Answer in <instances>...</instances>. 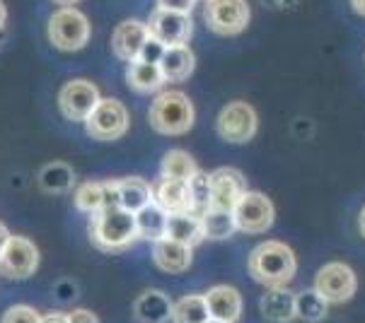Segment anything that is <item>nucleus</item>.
<instances>
[{
	"label": "nucleus",
	"instance_id": "obj_1",
	"mask_svg": "<svg viewBox=\"0 0 365 323\" xmlns=\"http://www.w3.org/2000/svg\"><path fill=\"white\" fill-rule=\"evenodd\" d=\"M295 253L281 241H264L250 256V275L266 287H283L295 275Z\"/></svg>",
	"mask_w": 365,
	"mask_h": 323
},
{
	"label": "nucleus",
	"instance_id": "obj_2",
	"mask_svg": "<svg viewBox=\"0 0 365 323\" xmlns=\"http://www.w3.org/2000/svg\"><path fill=\"white\" fill-rule=\"evenodd\" d=\"M90 237L102 251H123L138 239L135 234V215L121 205H109L95 213L90 225Z\"/></svg>",
	"mask_w": 365,
	"mask_h": 323
},
{
	"label": "nucleus",
	"instance_id": "obj_3",
	"mask_svg": "<svg viewBox=\"0 0 365 323\" xmlns=\"http://www.w3.org/2000/svg\"><path fill=\"white\" fill-rule=\"evenodd\" d=\"M150 126L163 135H182L194 126V107L184 92H163L150 104Z\"/></svg>",
	"mask_w": 365,
	"mask_h": 323
},
{
	"label": "nucleus",
	"instance_id": "obj_4",
	"mask_svg": "<svg viewBox=\"0 0 365 323\" xmlns=\"http://www.w3.org/2000/svg\"><path fill=\"white\" fill-rule=\"evenodd\" d=\"M48 39L58 51H80L90 41V22L76 8H61L48 20Z\"/></svg>",
	"mask_w": 365,
	"mask_h": 323
},
{
	"label": "nucleus",
	"instance_id": "obj_5",
	"mask_svg": "<svg viewBox=\"0 0 365 323\" xmlns=\"http://www.w3.org/2000/svg\"><path fill=\"white\" fill-rule=\"evenodd\" d=\"M203 17H206L210 32L220 36H235L247 29L252 12L247 0H206Z\"/></svg>",
	"mask_w": 365,
	"mask_h": 323
},
{
	"label": "nucleus",
	"instance_id": "obj_6",
	"mask_svg": "<svg viewBox=\"0 0 365 323\" xmlns=\"http://www.w3.org/2000/svg\"><path fill=\"white\" fill-rule=\"evenodd\" d=\"M85 128L95 140L111 142L128 130V111L119 99H100V104L85 119Z\"/></svg>",
	"mask_w": 365,
	"mask_h": 323
},
{
	"label": "nucleus",
	"instance_id": "obj_7",
	"mask_svg": "<svg viewBox=\"0 0 365 323\" xmlns=\"http://www.w3.org/2000/svg\"><path fill=\"white\" fill-rule=\"evenodd\" d=\"M257 126H259L257 111L247 102H232V104H227V107H222V111L218 114V121H215L218 135L225 142H232V145L250 142L255 138Z\"/></svg>",
	"mask_w": 365,
	"mask_h": 323
},
{
	"label": "nucleus",
	"instance_id": "obj_8",
	"mask_svg": "<svg viewBox=\"0 0 365 323\" xmlns=\"http://www.w3.org/2000/svg\"><path fill=\"white\" fill-rule=\"evenodd\" d=\"M232 215H235V225H237V229H242L247 234L266 232L276 220L274 203H271L264 194H257V191H245V196L240 198L237 205H235Z\"/></svg>",
	"mask_w": 365,
	"mask_h": 323
},
{
	"label": "nucleus",
	"instance_id": "obj_9",
	"mask_svg": "<svg viewBox=\"0 0 365 323\" xmlns=\"http://www.w3.org/2000/svg\"><path fill=\"white\" fill-rule=\"evenodd\" d=\"M39 265V248L24 237H10L0 253V275L8 280H24Z\"/></svg>",
	"mask_w": 365,
	"mask_h": 323
},
{
	"label": "nucleus",
	"instance_id": "obj_10",
	"mask_svg": "<svg viewBox=\"0 0 365 323\" xmlns=\"http://www.w3.org/2000/svg\"><path fill=\"white\" fill-rule=\"evenodd\" d=\"M100 90L88 80H71L61 87L58 95V109L68 121L80 123L92 114V109L100 104Z\"/></svg>",
	"mask_w": 365,
	"mask_h": 323
},
{
	"label": "nucleus",
	"instance_id": "obj_11",
	"mask_svg": "<svg viewBox=\"0 0 365 323\" xmlns=\"http://www.w3.org/2000/svg\"><path fill=\"white\" fill-rule=\"evenodd\" d=\"M356 272L346 263H327L314 277V290L331 304H344L356 295Z\"/></svg>",
	"mask_w": 365,
	"mask_h": 323
},
{
	"label": "nucleus",
	"instance_id": "obj_12",
	"mask_svg": "<svg viewBox=\"0 0 365 323\" xmlns=\"http://www.w3.org/2000/svg\"><path fill=\"white\" fill-rule=\"evenodd\" d=\"M148 29H150V36L163 46H182L191 39V17L187 12H172V10H155L148 22Z\"/></svg>",
	"mask_w": 365,
	"mask_h": 323
},
{
	"label": "nucleus",
	"instance_id": "obj_13",
	"mask_svg": "<svg viewBox=\"0 0 365 323\" xmlns=\"http://www.w3.org/2000/svg\"><path fill=\"white\" fill-rule=\"evenodd\" d=\"M210 179V208H222V210H235L240 198L245 196L247 181L237 169L222 166L208 174Z\"/></svg>",
	"mask_w": 365,
	"mask_h": 323
},
{
	"label": "nucleus",
	"instance_id": "obj_14",
	"mask_svg": "<svg viewBox=\"0 0 365 323\" xmlns=\"http://www.w3.org/2000/svg\"><path fill=\"white\" fill-rule=\"evenodd\" d=\"M148 39H150L148 24L138 22V20H126L114 29V36H111V51H114L116 58L131 63V60H135L140 55Z\"/></svg>",
	"mask_w": 365,
	"mask_h": 323
},
{
	"label": "nucleus",
	"instance_id": "obj_15",
	"mask_svg": "<svg viewBox=\"0 0 365 323\" xmlns=\"http://www.w3.org/2000/svg\"><path fill=\"white\" fill-rule=\"evenodd\" d=\"M208 307V316L210 319H218L225 323H235L242 314V297L235 287H227V285H218V287L208 290L203 295Z\"/></svg>",
	"mask_w": 365,
	"mask_h": 323
},
{
	"label": "nucleus",
	"instance_id": "obj_16",
	"mask_svg": "<svg viewBox=\"0 0 365 323\" xmlns=\"http://www.w3.org/2000/svg\"><path fill=\"white\" fill-rule=\"evenodd\" d=\"M109 205H119V186H116V181H88L76 191V208L83 210V213L95 215L102 208H109Z\"/></svg>",
	"mask_w": 365,
	"mask_h": 323
},
{
	"label": "nucleus",
	"instance_id": "obj_17",
	"mask_svg": "<svg viewBox=\"0 0 365 323\" xmlns=\"http://www.w3.org/2000/svg\"><path fill=\"white\" fill-rule=\"evenodd\" d=\"M191 251L194 248L187 244H179V241L163 237L153 241V260L158 263L160 270L165 272H182L191 265Z\"/></svg>",
	"mask_w": 365,
	"mask_h": 323
},
{
	"label": "nucleus",
	"instance_id": "obj_18",
	"mask_svg": "<svg viewBox=\"0 0 365 323\" xmlns=\"http://www.w3.org/2000/svg\"><path fill=\"white\" fill-rule=\"evenodd\" d=\"M153 201L165 210L167 215L189 213V184L179 179H160L153 186Z\"/></svg>",
	"mask_w": 365,
	"mask_h": 323
},
{
	"label": "nucleus",
	"instance_id": "obj_19",
	"mask_svg": "<svg viewBox=\"0 0 365 323\" xmlns=\"http://www.w3.org/2000/svg\"><path fill=\"white\" fill-rule=\"evenodd\" d=\"M196 58L187 43L182 46H167L160 58V70L165 75V83H184L194 73Z\"/></svg>",
	"mask_w": 365,
	"mask_h": 323
},
{
	"label": "nucleus",
	"instance_id": "obj_20",
	"mask_svg": "<svg viewBox=\"0 0 365 323\" xmlns=\"http://www.w3.org/2000/svg\"><path fill=\"white\" fill-rule=\"evenodd\" d=\"M262 316L271 323H290L295 319V295L286 287H269L262 297Z\"/></svg>",
	"mask_w": 365,
	"mask_h": 323
},
{
	"label": "nucleus",
	"instance_id": "obj_21",
	"mask_svg": "<svg viewBox=\"0 0 365 323\" xmlns=\"http://www.w3.org/2000/svg\"><path fill=\"white\" fill-rule=\"evenodd\" d=\"M126 83L133 92L150 95L165 85V75L160 70V63H148V60H131L126 70Z\"/></svg>",
	"mask_w": 365,
	"mask_h": 323
},
{
	"label": "nucleus",
	"instance_id": "obj_22",
	"mask_svg": "<svg viewBox=\"0 0 365 323\" xmlns=\"http://www.w3.org/2000/svg\"><path fill=\"white\" fill-rule=\"evenodd\" d=\"M165 237L179 241V244H187L194 248L196 244H201L203 239V225L201 217L191 215V213H177L167 217V234Z\"/></svg>",
	"mask_w": 365,
	"mask_h": 323
},
{
	"label": "nucleus",
	"instance_id": "obj_23",
	"mask_svg": "<svg viewBox=\"0 0 365 323\" xmlns=\"http://www.w3.org/2000/svg\"><path fill=\"white\" fill-rule=\"evenodd\" d=\"M167 215L160 205L153 201L145 208H140L135 213V234L143 241H158L167 234Z\"/></svg>",
	"mask_w": 365,
	"mask_h": 323
},
{
	"label": "nucleus",
	"instance_id": "obj_24",
	"mask_svg": "<svg viewBox=\"0 0 365 323\" xmlns=\"http://www.w3.org/2000/svg\"><path fill=\"white\" fill-rule=\"evenodd\" d=\"M172 307L170 297L160 290H148L138 297L135 302V316L143 323H163L167 319H172Z\"/></svg>",
	"mask_w": 365,
	"mask_h": 323
},
{
	"label": "nucleus",
	"instance_id": "obj_25",
	"mask_svg": "<svg viewBox=\"0 0 365 323\" xmlns=\"http://www.w3.org/2000/svg\"><path fill=\"white\" fill-rule=\"evenodd\" d=\"M119 186V205L126 210H131L135 215L140 208H145L148 203H153V186L140 176H126L121 181H116Z\"/></svg>",
	"mask_w": 365,
	"mask_h": 323
},
{
	"label": "nucleus",
	"instance_id": "obj_26",
	"mask_svg": "<svg viewBox=\"0 0 365 323\" xmlns=\"http://www.w3.org/2000/svg\"><path fill=\"white\" fill-rule=\"evenodd\" d=\"M201 225H203V237L215 241L230 239L235 229H237L232 210H222V208H208L201 215Z\"/></svg>",
	"mask_w": 365,
	"mask_h": 323
},
{
	"label": "nucleus",
	"instance_id": "obj_27",
	"mask_svg": "<svg viewBox=\"0 0 365 323\" xmlns=\"http://www.w3.org/2000/svg\"><path fill=\"white\" fill-rule=\"evenodd\" d=\"M76 181V174L66 162H51L39 171V186L48 194H66Z\"/></svg>",
	"mask_w": 365,
	"mask_h": 323
},
{
	"label": "nucleus",
	"instance_id": "obj_28",
	"mask_svg": "<svg viewBox=\"0 0 365 323\" xmlns=\"http://www.w3.org/2000/svg\"><path fill=\"white\" fill-rule=\"evenodd\" d=\"M329 302L319 295L317 290H305L295 295V316L307 323H319L327 316Z\"/></svg>",
	"mask_w": 365,
	"mask_h": 323
},
{
	"label": "nucleus",
	"instance_id": "obj_29",
	"mask_svg": "<svg viewBox=\"0 0 365 323\" xmlns=\"http://www.w3.org/2000/svg\"><path fill=\"white\" fill-rule=\"evenodd\" d=\"M208 319V307L201 295H187L172 307V321L175 323H206Z\"/></svg>",
	"mask_w": 365,
	"mask_h": 323
},
{
	"label": "nucleus",
	"instance_id": "obj_30",
	"mask_svg": "<svg viewBox=\"0 0 365 323\" xmlns=\"http://www.w3.org/2000/svg\"><path fill=\"white\" fill-rule=\"evenodd\" d=\"M196 169V162L189 152L184 150H172L163 157V176L165 179H179V181H189Z\"/></svg>",
	"mask_w": 365,
	"mask_h": 323
},
{
	"label": "nucleus",
	"instance_id": "obj_31",
	"mask_svg": "<svg viewBox=\"0 0 365 323\" xmlns=\"http://www.w3.org/2000/svg\"><path fill=\"white\" fill-rule=\"evenodd\" d=\"M187 184H189V213L201 217L210 208V179L208 174L196 171Z\"/></svg>",
	"mask_w": 365,
	"mask_h": 323
},
{
	"label": "nucleus",
	"instance_id": "obj_32",
	"mask_svg": "<svg viewBox=\"0 0 365 323\" xmlns=\"http://www.w3.org/2000/svg\"><path fill=\"white\" fill-rule=\"evenodd\" d=\"M0 323H41V316L36 314L32 307L17 304V307H10L8 312L3 314V321Z\"/></svg>",
	"mask_w": 365,
	"mask_h": 323
},
{
	"label": "nucleus",
	"instance_id": "obj_33",
	"mask_svg": "<svg viewBox=\"0 0 365 323\" xmlns=\"http://www.w3.org/2000/svg\"><path fill=\"white\" fill-rule=\"evenodd\" d=\"M163 53H165V46L163 43H158L155 39H148L145 41V46H143V51H140V55L135 60H148V63H160V58H163Z\"/></svg>",
	"mask_w": 365,
	"mask_h": 323
},
{
	"label": "nucleus",
	"instance_id": "obj_34",
	"mask_svg": "<svg viewBox=\"0 0 365 323\" xmlns=\"http://www.w3.org/2000/svg\"><path fill=\"white\" fill-rule=\"evenodd\" d=\"M196 0H158L160 10H172V12H189L194 10Z\"/></svg>",
	"mask_w": 365,
	"mask_h": 323
},
{
	"label": "nucleus",
	"instance_id": "obj_35",
	"mask_svg": "<svg viewBox=\"0 0 365 323\" xmlns=\"http://www.w3.org/2000/svg\"><path fill=\"white\" fill-rule=\"evenodd\" d=\"M68 323H100V321L88 309H76L73 314H68Z\"/></svg>",
	"mask_w": 365,
	"mask_h": 323
},
{
	"label": "nucleus",
	"instance_id": "obj_36",
	"mask_svg": "<svg viewBox=\"0 0 365 323\" xmlns=\"http://www.w3.org/2000/svg\"><path fill=\"white\" fill-rule=\"evenodd\" d=\"M269 8H276V10H288V8H293L298 0H264Z\"/></svg>",
	"mask_w": 365,
	"mask_h": 323
},
{
	"label": "nucleus",
	"instance_id": "obj_37",
	"mask_svg": "<svg viewBox=\"0 0 365 323\" xmlns=\"http://www.w3.org/2000/svg\"><path fill=\"white\" fill-rule=\"evenodd\" d=\"M41 323H68V316L61 312H51V314L41 316Z\"/></svg>",
	"mask_w": 365,
	"mask_h": 323
},
{
	"label": "nucleus",
	"instance_id": "obj_38",
	"mask_svg": "<svg viewBox=\"0 0 365 323\" xmlns=\"http://www.w3.org/2000/svg\"><path fill=\"white\" fill-rule=\"evenodd\" d=\"M8 241H10V232H8V227L0 222V253H3V248H5Z\"/></svg>",
	"mask_w": 365,
	"mask_h": 323
},
{
	"label": "nucleus",
	"instance_id": "obj_39",
	"mask_svg": "<svg viewBox=\"0 0 365 323\" xmlns=\"http://www.w3.org/2000/svg\"><path fill=\"white\" fill-rule=\"evenodd\" d=\"M351 5H354V10L358 12V15L365 17V0H351Z\"/></svg>",
	"mask_w": 365,
	"mask_h": 323
},
{
	"label": "nucleus",
	"instance_id": "obj_40",
	"mask_svg": "<svg viewBox=\"0 0 365 323\" xmlns=\"http://www.w3.org/2000/svg\"><path fill=\"white\" fill-rule=\"evenodd\" d=\"M53 3H58L61 8H73V5L80 3V0H53Z\"/></svg>",
	"mask_w": 365,
	"mask_h": 323
},
{
	"label": "nucleus",
	"instance_id": "obj_41",
	"mask_svg": "<svg viewBox=\"0 0 365 323\" xmlns=\"http://www.w3.org/2000/svg\"><path fill=\"white\" fill-rule=\"evenodd\" d=\"M5 17H8V10H5L3 0H0V29H3V24H5Z\"/></svg>",
	"mask_w": 365,
	"mask_h": 323
},
{
	"label": "nucleus",
	"instance_id": "obj_42",
	"mask_svg": "<svg viewBox=\"0 0 365 323\" xmlns=\"http://www.w3.org/2000/svg\"><path fill=\"white\" fill-rule=\"evenodd\" d=\"M358 225H361V234L365 237V208L361 210V220H358Z\"/></svg>",
	"mask_w": 365,
	"mask_h": 323
},
{
	"label": "nucleus",
	"instance_id": "obj_43",
	"mask_svg": "<svg viewBox=\"0 0 365 323\" xmlns=\"http://www.w3.org/2000/svg\"><path fill=\"white\" fill-rule=\"evenodd\" d=\"M206 323H225V321H218V319H208Z\"/></svg>",
	"mask_w": 365,
	"mask_h": 323
}]
</instances>
